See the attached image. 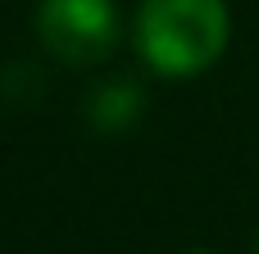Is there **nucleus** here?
Listing matches in <instances>:
<instances>
[{
  "label": "nucleus",
  "instance_id": "2",
  "mask_svg": "<svg viewBox=\"0 0 259 254\" xmlns=\"http://www.w3.org/2000/svg\"><path fill=\"white\" fill-rule=\"evenodd\" d=\"M118 5L114 0H41L36 5V36L50 59L68 68H96L118 45Z\"/></svg>",
  "mask_w": 259,
  "mask_h": 254
},
{
  "label": "nucleus",
  "instance_id": "4",
  "mask_svg": "<svg viewBox=\"0 0 259 254\" xmlns=\"http://www.w3.org/2000/svg\"><path fill=\"white\" fill-rule=\"evenodd\" d=\"M187 254H205V250H187Z\"/></svg>",
  "mask_w": 259,
  "mask_h": 254
},
{
  "label": "nucleus",
  "instance_id": "1",
  "mask_svg": "<svg viewBox=\"0 0 259 254\" xmlns=\"http://www.w3.org/2000/svg\"><path fill=\"white\" fill-rule=\"evenodd\" d=\"M232 36L228 0H141L132 18V45L159 77L209 73Z\"/></svg>",
  "mask_w": 259,
  "mask_h": 254
},
{
  "label": "nucleus",
  "instance_id": "5",
  "mask_svg": "<svg viewBox=\"0 0 259 254\" xmlns=\"http://www.w3.org/2000/svg\"><path fill=\"white\" fill-rule=\"evenodd\" d=\"M255 254H259V241H255Z\"/></svg>",
  "mask_w": 259,
  "mask_h": 254
},
{
  "label": "nucleus",
  "instance_id": "3",
  "mask_svg": "<svg viewBox=\"0 0 259 254\" xmlns=\"http://www.w3.org/2000/svg\"><path fill=\"white\" fill-rule=\"evenodd\" d=\"M141 118V91L132 82H100L87 95V123L96 132H123Z\"/></svg>",
  "mask_w": 259,
  "mask_h": 254
}]
</instances>
